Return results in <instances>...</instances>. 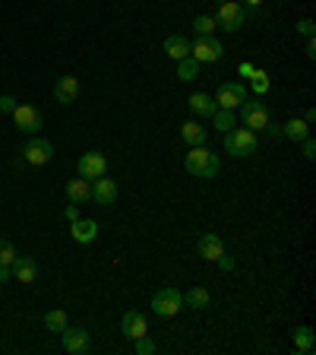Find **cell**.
Listing matches in <instances>:
<instances>
[{"mask_svg":"<svg viewBox=\"0 0 316 355\" xmlns=\"http://www.w3.org/2000/svg\"><path fill=\"white\" fill-rule=\"evenodd\" d=\"M184 168L193 178H215L221 171V159L215 153H209L206 146H190V153L184 159Z\"/></svg>","mask_w":316,"mask_h":355,"instance_id":"6da1fadb","label":"cell"},{"mask_svg":"<svg viewBox=\"0 0 316 355\" xmlns=\"http://www.w3.org/2000/svg\"><path fill=\"white\" fill-rule=\"evenodd\" d=\"M257 149H259L257 133L247 130V127H231V130L225 133V153H228V155L243 159V155H253Z\"/></svg>","mask_w":316,"mask_h":355,"instance_id":"7a4b0ae2","label":"cell"},{"mask_svg":"<svg viewBox=\"0 0 316 355\" xmlns=\"http://www.w3.org/2000/svg\"><path fill=\"white\" fill-rule=\"evenodd\" d=\"M212 19H215V29L234 35V32L243 29V22H247V10H243L237 0H225V3H219V13H215Z\"/></svg>","mask_w":316,"mask_h":355,"instance_id":"3957f363","label":"cell"},{"mask_svg":"<svg viewBox=\"0 0 316 355\" xmlns=\"http://www.w3.org/2000/svg\"><path fill=\"white\" fill-rule=\"evenodd\" d=\"M237 108H241L243 127H247V130H253V133L266 130V127H269V121H272V114H269L266 102H257V98H243Z\"/></svg>","mask_w":316,"mask_h":355,"instance_id":"277c9868","label":"cell"},{"mask_svg":"<svg viewBox=\"0 0 316 355\" xmlns=\"http://www.w3.org/2000/svg\"><path fill=\"white\" fill-rule=\"evenodd\" d=\"M180 308H184V292L174 286H165L152 295V311L158 318H174Z\"/></svg>","mask_w":316,"mask_h":355,"instance_id":"5b68a950","label":"cell"},{"mask_svg":"<svg viewBox=\"0 0 316 355\" xmlns=\"http://www.w3.org/2000/svg\"><path fill=\"white\" fill-rule=\"evenodd\" d=\"M221 54H225V48L215 35H196V42H190V58H196L199 64H215V60H221Z\"/></svg>","mask_w":316,"mask_h":355,"instance_id":"8992f818","label":"cell"},{"mask_svg":"<svg viewBox=\"0 0 316 355\" xmlns=\"http://www.w3.org/2000/svg\"><path fill=\"white\" fill-rule=\"evenodd\" d=\"M60 343H64V349L70 355L92 352V336H89V330H82V327H70V324H66V330L60 333Z\"/></svg>","mask_w":316,"mask_h":355,"instance_id":"52a82bcc","label":"cell"},{"mask_svg":"<svg viewBox=\"0 0 316 355\" xmlns=\"http://www.w3.org/2000/svg\"><path fill=\"white\" fill-rule=\"evenodd\" d=\"M13 121H16V127H19L22 133H32V137H35V133L44 127L41 111H38L35 105H16V108H13Z\"/></svg>","mask_w":316,"mask_h":355,"instance_id":"ba28073f","label":"cell"},{"mask_svg":"<svg viewBox=\"0 0 316 355\" xmlns=\"http://www.w3.org/2000/svg\"><path fill=\"white\" fill-rule=\"evenodd\" d=\"M76 171H80V178H86V181H95V178H102L104 171H108V159H104V153H82L80 162H76Z\"/></svg>","mask_w":316,"mask_h":355,"instance_id":"9c48e42d","label":"cell"},{"mask_svg":"<svg viewBox=\"0 0 316 355\" xmlns=\"http://www.w3.org/2000/svg\"><path fill=\"white\" fill-rule=\"evenodd\" d=\"M22 159L29 165H48L54 159V146L44 137H32L26 146H22Z\"/></svg>","mask_w":316,"mask_h":355,"instance_id":"30bf717a","label":"cell"},{"mask_svg":"<svg viewBox=\"0 0 316 355\" xmlns=\"http://www.w3.org/2000/svg\"><path fill=\"white\" fill-rule=\"evenodd\" d=\"M243 98H247V89H243L241 83H234V80L221 83L219 92H215V105H219V108H228V111H234Z\"/></svg>","mask_w":316,"mask_h":355,"instance_id":"8fae6325","label":"cell"},{"mask_svg":"<svg viewBox=\"0 0 316 355\" xmlns=\"http://www.w3.org/2000/svg\"><path fill=\"white\" fill-rule=\"evenodd\" d=\"M10 273H13V279L29 286V282L38 279V260L29 257V254H16V260L10 263Z\"/></svg>","mask_w":316,"mask_h":355,"instance_id":"7c38bea8","label":"cell"},{"mask_svg":"<svg viewBox=\"0 0 316 355\" xmlns=\"http://www.w3.org/2000/svg\"><path fill=\"white\" fill-rule=\"evenodd\" d=\"M120 333H124L127 340H140V336H146L149 333L146 314H140V311H127L124 320H120Z\"/></svg>","mask_w":316,"mask_h":355,"instance_id":"4fadbf2b","label":"cell"},{"mask_svg":"<svg viewBox=\"0 0 316 355\" xmlns=\"http://www.w3.org/2000/svg\"><path fill=\"white\" fill-rule=\"evenodd\" d=\"M199 257L203 260H219L221 254H225V241H221V235H215V232H203V235H199Z\"/></svg>","mask_w":316,"mask_h":355,"instance_id":"5bb4252c","label":"cell"},{"mask_svg":"<svg viewBox=\"0 0 316 355\" xmlns=\"http://www.w3.org/2000/svg\"><path fill=\"white\" fill-rule=\"evenodd\" d=\"M118 184L111 181V178H95V184H92V200L102 203V207H111V203H118Z\"/></svg>","mask_w":316,"mask_h":355,"instance_id":"9a60e30c","label":"cell"},{"mask_svg":"<svg viewBox=\"0 0 316 355\" xmlns=\"http://www.w3.org/2000/svg\"><path fill=\"white\" fill-rule=\"evenodd\" d=\"M70 235L76 244H92L98 238V222L95 219H76L70 222Z\"/></svg>","mask_w":316,"mask_h":355,"instance_id":"2e32d148","label":"cell"},{"mask_svg":"<svg viewBox=\"0 0 316 355\" xmlns=\"http://www.w3.org/2000/svg\"><path fill=\"white\" fill-rule=\"evenodd\" d=\"M54 98H57L60 105H70L80 98V80L76 76H60L57 83H54Z\"/></svg>","mask_w":316,"mask_h":355,"instance_id":"e0dca14e","label":"cell"},{"mask_svg":"<svg viewBox=\"0 0 316 355\" xmlns=\"http://www.w3.org/2000/svg\"><path fill=\"white\" fill-rule=\"evenodd\" d=\"M66 200L70 203H92V181L86 178H73V181H66Z\"/></svg>","mask_w":316,"mask_h":355,"instance_id":"ac0fdd59","label":"cell"},{"mask_svg":"<svg viewBox=\"0 0 316 355\" xmlns=\"http://www.w3.org/2000/svg\"><path fill=\"white\" fill-rule=\"evenodd\" d=\"M187 105H190V111L196 114V118H212L215 111H219L215 98H212V96H206V92H193V96L187 98Z\"/></svg>","mask_w":316,"mask_h":355,"instance_id":"d6986e66","label":"cell"},{"mask_svg":"<svg viewBox=\"0 0 316 355\" xmlns=\"http://www.w3.org/2000/svg\"><path fill=\"white\" fill-rule=\"evenodd\" d=\"M180 137H184L187 146H206V127L199 124V121H187V124H180Z\"/></svg>","mask_w":316,"mask_h":355,"instance_id":"ffe728a7","label":"cell"},{"mask_svg":"<svg viewBox=\"0 0 316 355\" xmlns=\"http://www.w3.org/2000/svg\"><path fill=\"white\" fill-rule=\"evenodd\" d=\"M165 54H168L171 60H184V58H190V42H187L184 35H171V38H165Z\"/></svg>","mask_w":316,"mask_h":355,"instance_id":"44dd1931","label":"cell"},{"mask_svg":"<svg viewBox=\"0 0 316 355\" xmlns=\"http://www.w3.org/2000/svg\"><path fill=\"white\" fill-rule=\"evenodd\" d=\"M281 137L301 143V140H307V137H310V124L304 118H291L288 124H281Z\"/></svg>","mask_w":316,"mask_h":355,"instance_id":"7402d4cb","label":"cell"},{"mask_svg":"<svg viewBox=\"0 0 316 355\" xmlns=\"http://www.w3.org/2000/svg\"><path fill=\"white\" fill-rule=\"evenodd\" d=\"M184 304H187V308H193V311H203V308H209V304H212V295H209V288L193 286L190 292H184Z\"/></svg>","mask_w":316,"mask_h":355,"instance_id":"603a6c76","label":"cell"},{"mask_svg":"<svg viewBox=\"0 0 316 355\" xmlns=\"http://www.w3.org/2000/svg\"><path fill=\"white\" fill-rule=\"evenodd\" d=\"M196 76H199V60H196V58L177 60V80L190 83V80H196Z\"/></svg>","mask_w":316,"mask_h":355,"instance_id":"cb8c5ba5","label":"cell"},{"mask_svg":"<svg viewBox=\"0 0 316 355\" xmlns=\"http://www.w3.org/2000/svg\"><path fill=\"white\" fill-rule=\"evenodd\" d=\"M66 324H70V320H66V314H64L60 308H54V311H48V314H44V330L64 333V330H66Z\"/></svg>","mask_w":316,"mask_h":355,"instance_id":"d4e9b609","label":"cell"},{"mask_svg":"<svg viewBox=\"0 0 316 355\" xmlns=\"http://www.w3.org/2000/svg\"><path fill=\"white\" fill-rule=\"evenodd\" d=\"M295 349L297 352H313V330L307 324L295 330Z\"/></svg>","mask_w":316,"mask_h":355,"instance_id":"484cf974","label":"cell"},{"mask_svg":"<svg viewBox=\"0 0 316 355\" xmlns=\"http://www.w3.org/2000/svg\"><path fill=\"white\" fill-rule=\"evenodd\" d=\"M212 121H215V127H219V133H228L231 127H234V111L219 108V111L212 114Z\"/></svg>","mask_w":316,"mask_h":355,"instance_id":"4316f807","label":"cell"},{"mask_svg":"<svg viewBox=\"0 0 316 355\" xmlns=\"http://www.w3.org/2000/svg\"><path fill=\"white\" fill-rule=\"evenodd\" d=\"M193 29H196V35H215V19L212 16H196Z\"/></svg>","mask_w":316,"mask_h":355,"instance_id":"83f0119b","label":"cell"},{"mask_svg":"<svg viewBox=\"0 0 316 355\" xmlns=\"http://www.w3.org/2000/svg\"><path fill=\"white\" fill-rule=\"evenodd\" d=\"M269 86H272L269 73H266V70H257V73H253V92H257V96H266V92H269Z\"/></svg>","mask_w":316,"mask_h":355,"instance_id":"f1b7e54d","label":"cell"},{"mask_svg":"<svg viewBox=\"0 0 316 355\" xmlns=\"http://www.w3.org/2000/svg\"><path fill=\"white\" fill-rule=\"evenodd\" d=\"M155 349L158 346H155V340H149V333L140 336V340H133V352L136 355H155Z\"/></svg>","mask_w":316,"mask_h":355,"instance_id":"f546056e","label":"cell"},{"mask_svg":"<svg viewBox=\"0 0 316 355\" xmlns=\"http://www.w3.org/2000/svg\"><path fill=\"white\" fill-rule=\"evenodd\" d=\"M16 254H19V251H16L13 244H10L7 238H0V266H10L16 260Z\"/></svg>","mask_w":316,"mask_h":355,"instance_id":"4dcf8cb0","label":"cell"},{"mask_svg":"<svg viewBox=\"0 0 316 355\" xmlns=\"http://www.w3.org/2000/svg\"><path fill=\"white\" fill-rule=\"evenodd\" d=\"M304 143V159H307V162H313L316 159V140L313 137H307V140H301Z\"/></svg>","mask_w":316,"mask_h":355,"instance_id":"1f68e13d","label":"cell"},{"mask_svg":"<svg viewBox=\"0 0 316 355\" xmlns=\"http://www.w3.org/2000/svg\"><path fill=\"white\" fill-rule=\"evenodd\" d=\"M297 32H301V35H307V38H313V32H316L313 19H301V22H297Z\"/></svg>","mask_w":316,"mask_h":355,"instance_id":"d6a6232c","label":"cell"},{"mask_svg":"<svg viewBox=\"0 0 316 355\" xmlns=\"http://www.w3.org/2000/svg\"><path fill=\"white\" fill-rule=\"evenodd\" d=\"M13 108H16L13 96H0V111H3V114H13Z\"/></svg>","mask_w":316,"mask_h":355,"instance_id":"836d02e7","label":"cell"},{"mask_svg":"<svg viewBox=\"0 0 316 355\" xmlns=\"http://www.w3.org/2000/svg\"><path fill=\"white\" fill-rule=\"evenodd\" d=\"M237 73H241V76H247V80H253V73H257V67H253L250 60H243V64L237 67Z\"/></svg>","mask_w":316,"mask_h":355,"instance_id":"e575fe53","label":"cell"},{"mask_svg":"<svg viewBox=\"0 0 316 355\" xmlns=\"http://www.w3.org/2000/svg\"><path fill=\"white\" fill-rule=\"evenodd\" d=\"M64 216H66L70 222H76V219H80V207H76V203H70V207L64 209Z\"/></svg>","mask_w":316,"mask_h":355,"instance_id":"d590c367","label":"cell"},{"mask_svg":"<svg viewBox=\"0 0 316 355\" xmlns=\"http://www.w3.org/2000/svg\"><path fill=\"white\" fill-rule=\"evenodd\" d=\"M215 263H219V266H221V270H234V260H231V257H228V254H221V257H219V260H215Z\"/></svg>","mask_w":316,"mask_h":355,"instance_id":"8d00e7d4","label":"cell"},{"mask_svg":"<svg viewBox=\"0 0 316 355\" xmlns=\"http://www.w3.org/2000/svg\"><path fill=\"white\" fill-rule=\"evenodd\" d=\"M304 54H307L310 60L316 58V38H307V48H304Z\"/></svg>","mask_w":316,"mask_h":355,"instance_id":"74e56055","label":"cell"},{"mask_svg":"<svg viewBox=\"0 0 316 355\" xmlns=\"http://www.w3.org/2000/svg\"><path fill=\"white\" fill-rule=\"evenodd\" d=\"M266 133H272V137H281V124H275V121H269V127H266Z\"/></svg>","mask_w":316,"mask_h":355,"instance_id":"f35d334b","label":"cell"},{"mask_svg":"<svg viewBox=\"0 0 316 355\" xmlns=\"http://www.w3.org/2000/svg\"><path fill=\"white\" fill-rule=\"evenodd\" d=\"M13 279V273H10V266H0V282H10Z\"/></svg>","mask_w":316,"mask_h":355,"instance_id":"ab89813d","label":"cell"},{"mask_svg":"<svg viewBox=\"0 0 316 355\" xmlns=\"http://www.w3.org/2000/svg\"><path fill=\"white\" fill-rule=\"evenodd\" d=\"M304 121H307V124H313V121H316V111L307 108V111H304Z\"/></svg>","mask_w":316,"mask_h":355,"instance_id":"60d3db41","label":"cell"},{"mask_svg":"<svg viewBox=\"0 0 316 355\" xmlns=\"http://www.w3.org/2000/svg\"><path fill=\"white\" fill-rule=\"evenodd\" d=\"M259 3H263V0H247V7H259Z\"/></svg>","mask_w":316,"mask_h":355,"instance_id":"b9f144b4","label":"cell"},{"mask_svg":"<svg viewBox=\"0 0 316 355\" xmlns=\"http://www.w3.org/2000/svg\"><path fill=\"white\" fill-rule=\"evenodd\" d=\"M215 3H225V0H215Z\"/></svg>","mask_w":316,"mask_h":355,"instance_id":"7bdbcfd3","label":"cell"}]
</instances>
